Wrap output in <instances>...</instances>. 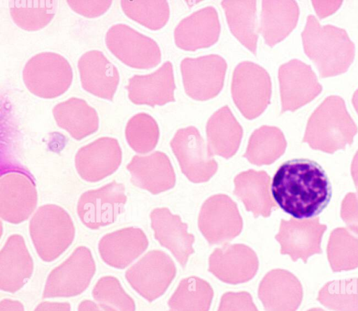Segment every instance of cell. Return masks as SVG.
Wrapping results in <instances>:
<instances>
[{
	"label": "cell",
	"mask_w": 358,
	"mask_h": 311,
	"mask_svg": "<svg viewBox=\"0 0 358 311\" xmlns=\"http://www.w3.org/2000/svg\"><path fill=\"white\" fill-rule=\"evenodd\" d=\"M78 311H101L99 308L91 301H83L78 307Z\"/></svg>",
	"instance_id": "cell-47"
},
{
	"label": "cell",
	"mask_w": 358,
	"mask_h": 311,
	"mask_svg": "<svg viewBox=\"0 0 358 311\" xmlns=\"http://www.w3.org/2000/svg\"><path fill=\"white\" fill-rule=\"evenodd\" d=\"M217 311H258L250 294L228 292L221 299Z\"/></svg>",
	"instance_id": "cell-40"
},
{
	"label": "cell",
	"mask_w": 358,
	"mask_h": 311,
	"mask_svg": "<svg viewBox=\"0 0 358 311\" xmlns=\"http://www.w3.org/2000/svg\"><path fill=\"white\" fill-rule=\"evenodd\" d=\"M351 175L358 190V150L355 154L351 164Z\"/></svg>",
	"instance_id": "cell-46"
},
{
	"label": "cell",
	"mask_w": 358,
	"mask_h": 311,
	"mask_svg": "<svg viewBox=\"0 0 358 311\" xmlns=\"http://www.w3.org/2000/svg\"><path fill=\"white\" fill-rule=\"evenodd\" d=\"M213 291L210 284L197 277L183 279L169 299V311H208Z\"/></svg>",
	"instance_id": "cell-33"
},
{
	"label": "cell",
	"mask_w": 358,
	"mask_h": 311,
	"mask_svg": "<svg viewBox=\"0 0 358 311\" xmlns=\"http://www.w3.org/2000/svg\"><path fill=\"white\" fill-rule=\"evenodd\" d=\"M313 3L318 15L324 17L336 10L341 1H313Z\"/></svg>",
	"instance_id": "cell-43"
},
{
	"label": "cell",
	"mask_w": 358,
	"mask_h": 311,
	"mask_svg": "<svg viewBox=\"0 0 358 311\" xmlns=\"http://www.w3.org/2000/svg\"><path fill=\"white\" fill-rule=\"evenodd\" d=\"M131 181L136 187L157 194L173 187L175 173L169 157L162 152L135 155L127 164Z\"/></svg>",
	"instance_id": "cell-21"
},
{
	"label": "cell",
	"mask_w": 358,
	"mask_h": 311,
	"mask_svg": "<svg viewBox=\"0 0 358 311\" xmlns=\"http://www.w3.org/2000/svg\"><path fill=\"white\" fill-rule=\"evenodd\" d=\"M126 202L124 185L113 181L82 194L78 202L77 213L85 226L98 229L113 224L123 211Z\"/></svg>",
	"instance_id": "cell-10"
},
{
	"label": "cell",
	"mask_w": 358,
	"mask_h": 311,
	"mask_svg": "<svg viewBox=\"0 0 358 311\" xmlns=\"http://www.w3.org/2000/svg\"><path fill=\"white\" fill-rule=\"evenodd\" d=\"M327 225L320 224L318 217L288 221L282 219L275 239L280 243L282 254H288L294 261L322 254L321 242Z\"/></svg>",
	"instance_id": "cell-15"
},
{
	"label": "cell",
	"mask_w": 358,
	"mask_h": 311,
	"mask_svg": "<svg viewBox=\"0 0 358 311\" xmlns=\"http://www.w3.org/2000/svg\"><path fill=\"white\" fill-rule=\"evenodd\" d=\"M34 311H70V305L68 303L43 302Z\"/></svg>",
	"instance_id": "cell-44"
},
{
	"label": "cell",
	"mask_w": 358,
	"mask_h": 311,
	"mask_svg": "<svg viewBox=\"0 0 358 311\" xmlns=\"http://www.w3.org/2000/svg\"><path fill=\"white\" fill-rule=\"evenodd\" d=\"M0 311H24V308L18 301L3 299L1 301Z\"/></svg>",
	"instance_id": "cell-45"
},
{
	"label": "cell",
	"mask_w": 358,
	"mask_h": 311,
	"mask_svg": "<svg viewBox=\"0 0 358 311\" xmlns=\"http://www.w3.org/2000/svg\"><path fill=\"white\" fill-rule=\"evenodd\" d=\"M208 150L211 156L228 159L238 150L243 129L228 106L216 111L206 125Z\"/></svg>",
	"instance_id": "cell-28"
},
{
	"label": "cell",
	"mask_w": 358,
	"mask_h": 311,
	"mask_svg": "<svg viewBox=\"0 0 358 311\" xmlns=\"http://www.w3.org/2000/svg\"><path fill=\"white\" fill-rule=\"evenodd\" d=\"M282 112L294 111L314 99L322 91L315 73L299 59L282 64L278 71Z\"/></svg>",
	"instance_id": "cell-16"
},
{
	"label": "cell",
	"mask_w": 358,
	"mask_h": 311,
	"mask_svg": "<svg viewBox=\"0 0 358 311\" xmlns=\"http://www.w3.org/2000/svg\"><path fill=\"white\" fill-rule=\"evenodd\" d=\"M181 171L193 182L208 181L217 171V162L194 126L179 129L171 142Z\"/></svg>",
	"instance_id": "cell-12"
},
{
	"label": "cell",
	"mask_w": 358,
	"mask_h": 311,
	"mask_svg": "<svg viewBox=\"0 0 358 311\" xmlns=\"http://www.w3.org/2000/svg\"><path fill=\"white\" fill-rule=\"evenodd\" d=\"M176 273L174 263L169 255L152 250L129 268L125 277L141 296L152 301L164 293Z\"/></svg>",
	"instance_id": "cell-11"
},
{
	"label": "cell",
	"mask_w": 358,
	"mask_h": 311,
	"mask_svg": "<svg viewBox=\"0 0 358 311\" xmlns=\"http://www.w3.org/2000/svg\"><path fill=\"white\" fill-rule=\"evenodd\" d=\"M304 52L322 78L345 72L355 57V45L346 31L333 25L322 26L310 15L301 34Z\"/></svg>",
	"instance_id": "cell-2"
},
{
	"label": "cell",
	"mask_w": 358,
	"mask_h": 311,
	"mask_svg": "<svg viewBox=\"0 0 358 311\" xmlns=\"http://www.w3.org/2000/svg\"><path fill=\"white\" fill-rule=\"evenodd\" d=\"M67 3L73 10L83 16L96 17L103 15L108 10L112 4V1L69 0Z\"/></svg>",
	"instance_id": "cell-42"
},
{
	"label": "cell",
	"mask_w": 358,
	"mask_h": 311,
	"mask_svg": "<svg viewBox=\"0 0 358 311\" xmlns=\"http://www.w3.org/2000/svg\"><path fill=\"white\" fill-rule=\"evenodd\" d=\"M150 219L155 238L185 267L189 256L194 252L192 244L194 240V236L187 233V224L166 208L153 210Z\"/></svg>",
	"instance_id": "cell-24"
},
{
	"label": "cell",
	"mask_w": 358,
	"mask_h": 311,
	"mask_svg": "<svg viewBox=\"0 0 358 311\" xmlns=\"http://www.w3.org/2000/svg\"><path fill=\"white\" fill-rule=\"evenodd\" d=\"M222 5L233 34L247 48L255 53L257 40L256 1L224 0Z\"/></svg>",
	"instance_id": "cell-31"
},
{
	"label": "cell",
	"mask_w": 358,
	"mask_h": 311,
	"mask_svg": "<svg viewBox=\"0 0 358 311\" xmlns=\"http://www.w3.org/2000/svg\"><path fill=\"white\" fill-rule=\"evenodd\" d=\"M317 300L333 311H358V278L327 282L319 291Z\"/></svg>",
	"instance_id": "cell-36"
},
{
	"label": "cell",
	"mask_w": 358,
	"mask_h": 311,
	"mask_svg": "<svg viewBox=\"0 0 358 311\" xmlns=\"http://www.w3.org/2000/svg\"><path fill=\"white\" fill-rule=\"evenodd\" d=\"M234 194L255 217H268L277 207L270 194V177L264 171L248 170L234 179Z\"/></svg>",
	"instance_id": "cell-27"
},
{
	"label": "cell",
	"mask_w": 358,
	"mask_h": 311,
	"mask_svg": "<svg viewBox=\"0 0 358 311\" xmlns=\"http://www.w3.org/2000/svg\"><path fill=\"white\" fill-rule=\"evenodd\" d=\"M327 253L334 273L358 268V235L344 227L334 229L329 238Z\"/></svg>",
	"instance_id": "cell-35"
},
{
	"label": "cell",
	"mask_w": 358,
	"mask_h": 311,
	"mask_svg": "<svg viewBox=\"0 0 358 311\" xmlns=\"http://www.w3.org/2000/svg\"><path fill=\"white\" fill-rule=\"evenodd\" d=\"M259 262L255 252L243 244L217 248L209 258V271L222 282L240 284L256 274Z\"/></svg>",
	"instance_id": "cell-18"
},
{
	"label": "cell",
	"mask_w": 358,
	"mask_h": 311,
	"mask_svg": "<svg viewBox=\"0 0 358 311\" xmlns=\"http://www.w3.org/2000/svg\"><path fill=\"white\" fill-rule=\"evenodd\" d=\"M307 311H325V310H324L323 309H322L320 308H313L308 310Z\"/></svg>",
	"instance_id": "cell-49"
},
{
	"label": "cell",
	"mask_w": 358,
	"mask_h": 311,
	"mask_svg": "<svg viewBox=\"0 0 358 311\" xmlns=\"http://www.w3.org/2000/svg\"><path fill=\"white\" fill-rule=\"evenodd\" d=\"M181 72L187 94L197 100H206L221 90L227 68L224 59L210 55L197 58H185Z\"/></svg>",
	"instance_id": "cell-14"
},
{
	"label": "cell",
	"mask_w": 358,
	"mask_h": 311,
	"mask_svg": "<svg viewBox=\"0 0 358 311\" xmlns=\"http://www.w3.org/2000/svg\"><path fill=\"white\" fill-rule=\"evenodd\" d=\"M33 272V261L23 238L8 237L0 253V287L8 292L20 289Z\"/></svg>",
	"instance_id": "cell-26"
},
{
	"label": "cell",
	"mask_w": 358,
	"mask_h": 311,
	"mask_svg": "<svg viewBox=\"0 0 358 311\" xmlns=\"http://www.w3.org/2000/svg\"><path fill=\"white\" fill-rule=\"evenodd\" d=\"M299 15L295 1H263L261 32L266 43L273 46L285 38L295 27Z\"/></svg>",
	"instance_id": "cell-30"
},
{
	"label": "cell",
	"mask_w": 358,
	"mask_h": 311,
	"mask_svg": "<svg viewBox=\"0 0 358 311\" xmlns=\"http://www.w3.org/2000/svg\"><path fill=\"white\" fill-rule=\"evenodd\" d=\"M148 240L139 228L127 227L102 237L99 252L108 266L122 269L132 263L148 247Z\"/></svg>",
	"instance_id": "cell-23"
},
{
	"label": "cell",
	"mask_w": 358,
	"mask_h": 311,
	"mask_svg": "<svg viewBox=\"0 0 358 311\" xmlns=\"http://www.w3.org/2000/svg\"><path fill=\"white\" fill-rule=\"evenodd\" d=\"M352 101L354 108L358 114V89L355 92L353 96H352Z\"/></svg>",
	"instance_id": "cell-48"
},
{
	"label": "cell",
	"mask_w": 358,
	"mask_h": 311,
	"mask_svg": "<svg viewBox=\"0 0 358 311\" xmlns=\"http://www.w3.org/2000/svg\"><path fill=\"white\" fill-rule=\"evenodd\" d=\"M220 26L215 9L208 6L182 20L175 30L176 45L184 50H194L214 44Z\"/></svg>",
	"instance_id": "cell-25"
},
{
	"label": "cell",
	"mask_w": 358,
	"mask_h": 311,
	"mask_svg": "<svg viewBox=\"0 0 358 311\" xmlns=\"http://www.w3.org/2000/svg\"><path fill=\"white\" fill-rule=\"evenodd\" d=\"M128 96L137 105H164L174 100L175 83L173 67L170 62H165L154 73L134 75L126 86Z\"/></svg>",
	"instance_id": "cell-22"
},
{
	"label": "cell",
	"mask_w": 358,
	"mask_h": 311,
	"mask_svg": "<svg viewBox=\"0 0 358 311\" xmlns=\"http://www.w3.org/2000/svg\"><path fill=\"white\" fill-rule=\"evenodd\" d=\"M14 22L26 31H37L54 17L57 2L52 0H13L9 2Z\"/></svg>",
	"instance_id": "cell-34"
},
{
	"label": "cell",
	"mask_w": 358,
	"mask_h": 311,
	"mask_svg": "<svg viewBox=\"0 0 358 311\" xmlns=\"http://www.w3.org/2000/svg\"><path fill=\"white\" fill-rule=\"evenodd\" d=\"M159 130L155 119L145 113L132 116L125 127V138L128 145L136 152L145 154L157 144Z\"/></svg>",
	"instance_id": "cell-38"
},
{
	"label": "cell",
	"mask_w": 358,
	"mask_h": 311,
	"mask_svg": "<svg viewBox=\"0 0 358 311\" xmlns=\"http://www.w3.org/2000/svg\"><path fill=\"white\" fill-rule=\"evenodd\" d=\"M258 296L266 311H296L303 299V287L291 272L275 269L262 280Z\"/></svg>",
	"instance_id": "cell-19"
},
{
	"label": "cell",
	"mask_w": 358,
	"mask_h": 311,
	"mask_svg": "<svg viewBox=\"0 0 358 311\" xmlns=\"http://www.w3.org/2000/svg\"><path fill=\"white\" fill-rule=\"evenodd\" d=\"M357 127L343 99L327 97L310 115L303 141L314 150L333 154L353 142Z\"/></svg>",
	"instance_id": "cell-3"
},
{
	"label": "cell",
	"mask_w": 358,
	"mask_h": 311,
	"mask_svg": "<svg viewBox=\"0 0 358 311\" xmlns=\"http://www.w3.org/2000/svg\"><path fill=\"white\" fill-rule=\"evenodd\" d=\"M52 114L57 125L76 140H81L97 131L96 110L79 98L72 97L55 105Z\"/></svg>",
	"instance_id": "cell-29"
},
{
	"label": "cell",
	"mask_w": 358,
	"mask_h": 311,
	"mask_svg": "<svg viewBox=\"0 0 358 311\" xmlns=\"http://www.w3.org/2000/svg\"><path fill=\"white\" fill-rule=\"evenodd\" d=\"M199 227L210 245L220 244L236 237L243 228V220L236 204L227 195L217 194L203 204Z\"/></svg>",
	"instance_id": "cell-13"
},
{
	"label": "cell",
	"mask_w": 358,
	"mask_h": 311,
	"mask_svg": "<svg viewBox=\"0 0 358 311\" xmlns=\"http://www.w3.org/2000/svg\"><path fill=\"white\" fill-rule=\"evenodd\" d=\"M105 41L112 54L131 68H150L160 62L161 52L157 43L127 24L110 27Z\"/></svg>",
	"instance_id": "cell-8"
},
{
	"label": "cell",
	"mask_w": 358,
	"mask_h": 311,
	"mask_svg": "<svg viewBox=\"0 0 358 311\" xmlns=\"http://www.w3.org/2000/svg\"><path fill=\"white\" fill-rule=\"evenodd\" d=\"M37 191L32 176L24 169L10 168L0 177V216L17 224L26 221L37 205Z\"/></svg>",
	"instance_id": "cell-7"
},
{
	"label": "cell",
	"mask_w": 358,
	"mask_h": 311,
	"mask_svg": "<svg viewBox=\"0 0 358 311\" xmlns=\"http://www.w3.org/2000/svg\"><path fill=\"white\" fill-rule=\"evenodd\" d=\"M92 294L103 311H135L132 298L114 277H101L94 287Z\"/></svg>",
	"instance_id": "cell-39"
},
{
	"label": "cell",
	"mask_w": 358,
	"mask_h": 311,
	"mask_svg": "<svg viewBox=\"0 0 358 311\" xmlns=\"http://www.w3.org/2000/svg\"><path fill=\"white\" fill-rule=\"evenodd\" d=\"M78 68L82 87L90 94L112 101L120 75L116 66L99 50H90L79 58Z\"/></svg>",
	"instance_id": "cell-20"
},
{
	"label": "cell",
	"mask_w": 358,
	"mask_h": 311,
	"mask_svg": "<svg viewBox=\"0 0 358 311\" xmlns=\"http://www.w3.org/2000/svg\"><path fill=\"white\" fill-rule=\"evenodd\" d=\"M271 191L280 208L298 219L321 213L332 194L324 169L317 162L306 159L282 164L273 178Z\"/></svg>",
	"instance_id": "cell-1"
},
{
	"label": "cell",
	"mask_w": 358,
	"mask_h": 311,
	"mask_svg": "<svg viewBox=\"0 0 358 311\" xmlns=\"http://www.w3.org/2000/svg\"><path fill=\"white\" fill-rule=\"evenodd\" d=\"M233 99L248 119L258 117L270 103L271 83L269 75L262 67L250 62L240 63L233 75Z\"/></svg>",
	"instance_id": "cell-6"
},
{
	"label": "cell",
	"mask_w": 358,
	"mask_h": 311,
	"mask_svg": "<svg viewBox=\"0 0 358 311\" xmlns=\"http://www.w3.org/2000/svg\"><path fill=\"white\" fill-rule=\"evenodd\" d=\"M94 273L95 263L90 250L86 247H78L50 273L43 297L78 295L87 287Z\"/></svg>",
	"instance_id": "cell-9"
},
{
	"label": "cell",
	"mask_w": 358,
	"mask_h": 311,
	"mask_svg": "<svg viewBox=\"0 0 358 311\" xmlns=\"http://www.w3.org/2000/svg\"><path fill=\"white\" fill-rule=\"evenodd\" d=\"M122 150L118 141L101 137L80 147L75 157L76 171L82 179L95 182L115 172L121 164Z\"/></svg>",
	"instance_id": "cell-17"
},
{
	"label": "cell",
	"mask_w": 358,
	"mask_h": 311,
	"mask_svg": "<svg viewBox=\"0 0 358 311\" xmlns=\"http://www.w3.org/2000/svg\"><path fill=\"white\" fill-rule=\"evenodd\" d=\"M286 146L285 136L278 128L262 126L251 135L244 157L253 164L268 165L285 152Z\"/></svg>",
	"instance_id": "cell-32"
},
{
	"label": "cell",
	"mask_w": 358,
	"mask_h": 311,
	"mask_svg": "<svg viewBox=\"0 0 358 311\" xmlns=\"http://www.w3.org/2000/svg\"><path fill=\"white\" fill-rule=\"evenodd\" d=\"M120 5L128 17L152 30L164 27L169 17L164 0H122Z\"/></svg>",
	"instance_id": "cell-37"
},
{
	"label": "cell",
	"mask_w": 358,
	"mask_h": 311,
	"mask_svg": "<svg viewBox=\"0 0 358 311\" xmlns=\"http://www.w3.org/2000/svg\"><path fill=\"white\" fill-rule=\"evenodd\" d=\"M22 78L33 94L54 99L63 94L71 85L73 71L69 62L59 54L43 52L31 57L25 64Z\"/></svg>",
	"instance_id": "cell-5"
},
{
	"label": "cell",
	"mask_w": 358,
	"mask_h": 311,
	"mask_svg": "<svg viewBox=\"0 0 358 311\" xmlns=\"http://www.w3.org/2000/svg\"><path fill=\"white\" fill-rule=\"evenodd\" d=\"M29 233L40 258L50 262L59 257L72 243L75 227L64 209L46 204L38 208L31 217Z\"/></svg>",
	"instance_id": "cell-4"
},
{
	"label": "cell",
	"mask_w": 358,
	"mask_h": 311,
	"mask_svg": "<svg viewBox=\"0 0 358 311\" xmlns=\"http://www.w3.org/2000/svg\"><path fill=\"white\" fill-rule=\"evenodd\" d=\"M341 217L348 229L358 235V190L349 192L344 197L341 208Z\"/></svg>",
	"instance_id": "cell-41"
}]
</instances>
